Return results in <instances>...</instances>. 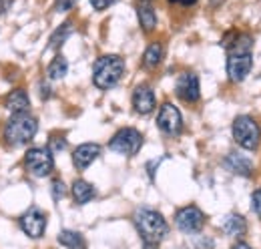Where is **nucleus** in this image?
Masks as SVG:
<instances>
[{
  "mask_svg": "<svg viewBox=\"0 0 261 249\" xmlns=\"http://www.w3.org/2000/svg\"><path fill=\"white\" fill-rule=\"evenodd\" d=\"M113 2H115V0H91V4H93L95 10H105V8H109Z\"/></svg>",
  "mask_w": 261,
  "mask_h": 249,
  "instance_id": "26",
  "label": "nucleus"
},
{
  "mask_svg": "<svg viewBox=\"0 0 261 249\" xmlns=\"http://www.w3.org/2000/svg\"><path fill=\"white\" fill-rule=\"evenodd\" d=\"M157 127L167 135H179L183 129V119H181L179 109L171 103H165L157 115Z\"/></svg>",
  "mask_w": 261,
  "mask_h": 249,
  "instance_id": "9",
  "label": "nucleus"
},
{
  "mask_svg": "<svg viewBox=\"0 0 261 249\" xmlns=\"http://www.w3.org/2000/svg\"><path fill=\"white\" fill-rule=\"evenodd\" d=\"M59 243L68 249H87L85 237L79 231H70V229H65L59 233Z\"/></svg>",
  "mask_w": 261,
  "mask_h": 249,
  "instance_id": "19",
  "label": "nucleus"
},
{
  "mask_svg": "<svg viewBox=\"0 0 261 249\" xmlns=\"http://www.w3.org/2000/svg\"><path fill=\"white\" fill-rule=\"evenodd\" d=\"M223 231H225L227 235H235V237L245 235V231H247V223H245V219L241 217V215L231 213V215H227L225 221H223Z\"/></svg>",
  "mask_w": 261,
  "mask_h": 249,
  "instance_id": "18",
  "label": "nucleus"
},
{
  "mask_svg": "<svg viewBox=\"0 0 261 249\" xmlns=\"http://www.w3.org/2000/svg\"><path fill=\"white\" fill-rule=\"evenodd\" d=\"M66 193V187L65 183L61 181V179H57L55 183H53V197H55V201H59V199H63Z\"/></svg>",
  "mask_w": 261,
  "mask_h": 249,
  "instance_id": "23",
  "label": "nucleus"
},
{
  "mask_svg": "<svg viewBox=\"0 0 261 249\" xmlns=\"http://www.w3.org/2000/svg\"><path fill=\"white\" fill-rule=\"evenodd\" d=\"M175 225L183 233H199L203 229V225H205V213L199 207H195V205H187V207L177 211Z\"/></svg>",
  "mask_w": 261,
  "mask_h": 249,
  "instance_id": "7",
  "label": "nucleus"
},
{
  "mask_svg": "<svg viewBox=\"0 0 261 249\" xmlns=\"http://www.w3.org/2000/svg\"><path fill=\"white\" fill-rule=\"evenodd\" d=\"M137 16H139V22L143 27V31H153L157 27V14H155V8L151 2L147 0H141L137 4Z\"/></svg>",
  "mask_w": 261,
  "mask_h": 249,
  "instance_id": "16",
  "label": "nucleus"
},
{
  "mask_svg": "<svg viewBox=\"0 0 261 249\" xmlns=\"http://www.w3.org/2000/svg\"><path fill=\"white\" fill-rule=\"evenodd\" d=\"M70 32H72V24H70V22L61 24V29H57L55 34L50 36V48H61V46L65 44V40L68 38Z\"/></svg>",
  "mask_w": 261,
  "mask_h": 249,
  "instance_id": "22",
  "label": "nucleus"
},
{
  "mask_svg": "<svg viewBox=\"0 0 261 249\" xmlns=\"http://www.w3.org/2000/svg\"><path fill=\"white\" fill-rule=\"evenodd\" d=\"M253 68L251 53H231L227 59V74L233 83H241Z\"/></svg>",
  "mask_w": 261,
  "mask_h": 249,
  "instance_id": "8",
  "label": "nucleus"
},
{
  "mask_svg": "<svg viewBox=\"0 0 261 249\" xmlns=\"http://www.w3.org/2000/svg\"><path fill=\"white\" fill-rule=\"evenodd\" d=\"M20 227H22V231H24L29 237H33V239L42 237L44 231H46V215H44V211H40L38 207H31V209L20 217Z\"/></svg>",
  "mask_w": 261,
  "mask_h": 249,
  "instance_id": "10",
  "label": "nucleus"
},
{
  "mask_svg": "<svg viewBox=\"0 0 261 249\" xmlns=\"http://www.w3.org/2000/svg\"><path fill=\"white\" fill-rule=\"evenodd\" d=\"M231 249H253V247H251V245H247L245 241H237Z\"/></svg>",
  "mask_w": 261,
  "mask_h": 249,
  "instance_id": "29",
  "label": "nucleus"
},
{
  "mask_svg": "<svg viewBox=\"0 0 261 249\" xmlns=\"http://www.w3.org/2000/svg\"><path fill=\"white\" fill-rule=\"evenodd\" d=\"M233 139L239 147L247 151H255L261 143V129L257 121L249 115H239L233 121Z\"/></svg>",
  "mask_w": 261,
  "mask_h": 249,
  "instance_id": "4",
  "label": "nucleus"
},
{
  "mask_svg": "<svg viewBox=\"0 0 261 249\" xmlns=\"http://www.w3.org/2000/svg\"><path fill=\"white\" fill-rule=\"evenodd\" d=\"M147 2H149V0H147Z\"/></svg>",
  "mask_w": 261,
  "mask_h": 249,
  "instance_id": "32",
  "label": "nucleus"
},
{
  "mask_svg": "<svg viewBox=\"0 0 261 249\" xmlns=\"http://www.w3.org/2000/svg\"><path fill=\"white\" fill-rule=\"evenodd\" d=\"M10 6H12V0H0V16L6 14L10 10Z\"/></svg>",
  "mask_w": 261,
  "mask_h": 249,
  "instance_id": "28",
  "label": "nucleus"
},
{
  "mask_svg": "<svg viewBox=\"0 0 261 249\" xmlns=\"http://www.w3.org/2000/svg\"><path fill=\"white\" fill-rule=\"evenodd\" d=\"M223 165L227 167L231 173H235V175H241V177H249V175L253 173V163H251L247 157L235 155V153H231V155L225 157Z\"/></svg>",
  "mask_w": 261,
  "mask_h": 249,
  "instance_id": "15",
  "label": "nucleus"
},
{
  "mask_svg": "<svg viewBox=\"0 0 261 249\" xmlns=\"http://www.w3.org/2000/svg\"><path fill=\"white\" fill-rule=\"evenodd\" d=\"M169 2H177V4H185V6H191V4H195L197 0H169Z\"/></svg>",
  "mask_w": 261,
  "mask_h": 249,
  "instance_id": "30",
  "label": "nucleus"
},
{
  "mask_svg": "<svg viewBox=\"0 0 261 249\" xmlns=\"http://www.w3.org/2000/svg\"><path fill=\"white\" fill-rule=\"evenodd\" d=\"M76 2H79V0H57V2H55V10H57V12H68Z\"/></svg>",
  "mask_w": 261,
  "mask_h": 249,
  "instance_id": "24",
  "label": "nucleus"
},
{
  "mask_svg": "<svg viewBox=\"0 0 261 249\" xmlns=\"http://www.w3.org/2000/svg\"><path fill=\"white\" fill-rule=\"evenodd\" d=\"M125 74V61L119 55H105L97 59L93 68V83L100 91L113 89Z\"/></svg>",
  "mask_w": 261,
  "mask_h": 249,
  "instance_id": "2",
  "label": "nucleus"
},
{
  "mask_svg": "<svg viewBox=\"0 0 261 249\" xmlns=\"http://www.w3.org/2000/svg\"><path fill=\"white\" fill-rule=\"evenodd\" d=\"M143 249H159V245H153V243H143Z\"/></svg>",
  "mask_w": 261,
  "mask_h": 249,
  "instance_id": "31",
  "label": "nucleus"
},
{
  "mask_svg": "<svg viewBox=\"0 0 261 249\" xmlns=\"http://www.w3.org/2000/svg\"><path fill=\"white\" fill-rule=\"evenodd\" d=\"M6 109H8L12 115L29 113V109H31V98H29L27 91H22V89H14L12 93L6 96Z\"/></svg>",
  "mask_w": 261,
  "mask_h": 249,
  "instance_id": "14",
  "label": "nucleus"
},
{
  "mask_svg": "<svg viewBox=\"0 0 261 249\" xmlns=\"http://www.w3.org/2000/svg\"><path fill=\"white\" fill-rule=\"evenodd\" d=\"M175 93L181 101L185 103H197L201 96V87H199V77L195 72H183L177 79L175 85Z\"/></svg>",
  "mask_w": 261,
  "mask_h": 249,
  "instance_id": "11",
  "label": "nucleus"
},
{
  "mask_svg": "<svg viewBox=\"0 0 261 249\" xmlns=\"http://www.w3.org/2000/svg\"><path fill=\"white\" fill-rule=\"evenodd\" d=\"M66 70H68V62L63 55H59V57H55L53 62L48 64V68H46V74H48V79L50 81H59V79H63L66 74Z\"/></svg>",
  "mask_w": 261,
  "mask_h": 249,
  "instance_id": "21",
  "label": "nucleus"
},
{
  "mask_svg": "<svg viewBox=\"0 0 261 249\" xmlns=\"http://www.w3.org/2000/svg\"><path fill=\"white\" fill-rule=\"evenodd\" d=\"M65 147H66L65 139H53V143H50V153H53V151H55V153H57V151H63Z\"/></svg>",
  "mask_w": 261,
  "mask_h": 249,
  "instance_id": "27",
  "label": "nucleus"
},
{
  "mask_svg": "<svg viewBox=\"0 0 261 249\" xmlns=\"http://www.w3.org/2000/svg\"><path fill=\"white\" fill-rule=\"evenodd\" d=\"M98 155H100V145H97V143H83V145H79L74 149L72 163H74V167L79 171H85Z\"/></svg>",
  "mask_w": 261,
  "mask_h": 249,
  "instance_id": "12",
  "label": "nucleus"
},
{
  "mask_svg": "<svg viewBox=\"0 0 261 249\" xmlns=\"http://www.w3.org/2000/svg\"><path fill=\"white\" fill-rule=\"evenodd\" d=\"M135 225H137V231L143 239V243H153V245H159L165 239V235L169 233V225L165 217L155 211V209H137L135 213Z\"/></svg>",
  "mask_w": 261,
  "mask_h": 249,
  "instance_id": "1",
  "label": "nucleus"
},
{
  "mask_svg": "<svg viewBox=\"0 0 261 249\" xmlns=\"http://www.w3.org/2000/svg\"><path fill=\"white\" fill-rule=\"evenodd\" d=\"M141 147H143V135L133 127H125V129L117 131L113 135V139L109 141V149L111 151L125 157L137 155Z\"/></svg>",
  "mask_w": 261,
  "mask_h": 249,
  "instance_id": "5",
  "label": "nucleus"
},
{
  "mask_svg": "<svg viewBox=\"0 0 261 249\" xmlns=\"http://www.w3.org/2000/svg\"><path fill=\"white\" fill-rule=\"evenodd\" d=\"M95 195H97V191H95V187L91 185L89 181H85V179H76V181L72 183V197H74V203H79V205H87Z\"/></svg>",
  "mask_w": 261,
  "mask_h": 249,
  "instance_id": "17",
  "label": "nucleus"
},
{
  "mask_svg": "<svg viewBox=\"0 0 261 249\" xmlns=\"http://www.w3.org/2000/svg\"><path fill=\"white\" fill-rule=\"evenodd\" d=\"M38 131V123L33 115L29 113H18V115H12L10 121L6 123V129H4V139L8 145H24L33 139Z\"/></svg>",
  "mask_w": 261,
  "mask_h": 249,
  "instance_id": "3",
  "label": "nucleus"
},
{
  "mask_svg": "<svg viewBox=\"0 0 261 249\" xmlns=\"http://www.w3.org/2000/svg\"><path fill=\"white\" fill-rule=\"evenodd\" d=\"M133 107L139 115H149L155 109V93L147 85H139L133 93Z\"/></svg>",
  "mask_w": 261,
  "mask_h": 249,
  "instance_id": "13",
  "label": "nucleus"
},
{
  "mask_svg": "<svg viewBox=\"0 0 261 249\" xmlns=\"http://www.w3.org/2000/svg\"><path fill=\"white\" fill-rule=\"evenodd\" d=\"M24 165H27V169L33 173L34 177H46L55 169V159H53L50 149H46V147H34V149L27 151Z\"/></svg>",
  "mask_w": 261,
  "mask_h": 249,
  "instance_id": "6",
  "label": "nucleus"
},
{
  "mask_svg": "<svg viewBox=\"0 0 261 249\" xmlns=\"http://www.w3.org/2000/svg\"><path fill=\"white\" fill-rule=\"evenodd\" d=\"M251 203H253V209H255V213H257V215L261 217V189H257V191H253Z\"/></svg>",
  "mask_w": 261,
  "mask_h": 249,
  "instance_id": "25",
  "label": "nucleus"
},
{
  "mask_svg": "<svg viewBox=\"0 0 261 249\" xmlns=\"http://www.w3.org/2000/svg\"><path fill=\"white\" fill-rule=\"evenodd\" d=\"M161 59H163V46H161V42H151L147 46L145 55H143V64L147 68H155L161 62Z\"/></svg>",
  "mask_w": 261,
  "mask_h": 249,
  "instance_id": "20",
  "label": "nucleus"
}]
</instances>
